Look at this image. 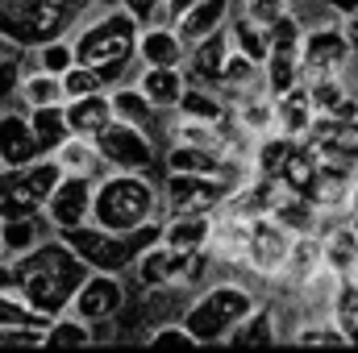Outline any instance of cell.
Instances as JSON below:
<instances>
[{
	"label": "cell",
	"mask_w": 358,
	"mask_h": 353,
	"mask_svg": "<svg viewBox=\"0 0 358 353\" xmlns=\"http://www.w3.org/2000/svg\"><path fill=\"white\" fill-rule=\"evenodd\" d=\"M88 266L59 237V241H38L25 254H13V262H0V291H17V299L42 316H63Z\"/></svg>",
	"instance_id": "cell-1"
},
{
	"label": "cell",
	"mask_w": 358,
	"mask_h": 353,
	"mask_svg": "<svg viewBox=\"0 0 358 353\" xmlns=\"http://www.w3.org/2000/svg\"><path fill=\"white\" fill-rule=\"evenodd\" d=\"M155 212V183L150 175L138 171H113L108 179L92 183V225L113 229V233H129L142 220H150Z\"/></svg>",
	"instance_id": "cell-2"
},
{
	"label": "cell",
	"mask_w": 358,
	"mask_h": 353,
	"mask_svg": "<svg viewBox=\"0 0 358 353\" xmlns=\"http://www.w3.org/2000/svg\"><path fill=\"white\" fill-rule=\"evenodd\" d=\"M134 46H138V21L125 8H108L96 25H88L71 42V54H76V63L100 71L104 84H113L125 71V63L134 59Z\"/></svg>",
	"instance_id": "cell-3"
},
{
	"label": "cell",
	"mask_w": 358,
	"mask_h": 353,
	"mask_svg": "<svg viewBox=\"0 0 358 353\" xmlns=\"http://www.w3.org/2000/svg\"><path fill=\"white\" fill-rule=\"evenodd\" d=\"M84 0H0V33L25 50L59 38Z\"/></svg>",
	"instance_id": "cell-4"
},
{
	"label": "cell",
	"mask_w": 358,
	"mask_h": 353,
	"mask_svg": "<svg viewBox=\"0 0 358 353\" xmlns=\"http://www.w3.org/2000/svg\"><path fill=\"white\" fill-rule=\"evenodd\" d=\"M255 308V295L246 287H234V283H221L213 291H204L187 312H183V329L196 337V345H208V341H221L229 333V324L238 316H246Z\"/></svg>",
	"instance_id": "cell-5"
},
{
	"label": "cell",
	"mask_w": 358,
	"mask_h": 353,
	"mask_svg": "<svg viewBox=\"0 0 358 353\" xmlns=\"http://www.w3.org/2000/svg\"><path fill=\"white\" fill-rule=\"evenodd\" d=\"M59 175H63V167L46 154L25 163V167H4L0 171V220L42 212V204H46L50 187L59 183Z\"/></svg>",
	"instance_id": "cell-6"
},
{
	"label": "cell",
	"mask_w": 358,
	"mask_h": 353,
	"mask_svg": "<svg viewBox=\"0 0 358 353\" xmlns=\"http://www.w3.org/2000/svg\"><path fill=\"white\" fill-rule=\"evenodd\" d=\"M59 237L71 246V254L88 270H108V274H121L129 270L138 258V246L129 233H113V229H100V225H71V229H59Z\"/></svg>",
	"instance_id": "cell-7"
},
{
	"label": "cell",
	"mask_w": 358,
	"mask_h": 353,
	"mask_svg": "<svg viewBox=\"0 0 358 353\" xmlns=\"http://www.w3.org/2000/svg\"><path fill=\"white\" fill-rule=\"evenodd\" d=\"M208 262H213L208 250H176L163 241H155L134 258L142 287H192L208 274Z\"/></svg>",
	"instance_id": "cell-8"
},
{
	"label": "cell",
	"mask_w": 358,
	"mask_h": 353,
	"mask_svg": "<svg viewBox=\"0 0 358 353\" xmlns=\"http://www.w3.org/2000/svg\"><path fill=\"white\" fill-rule=\"evenodd\" d=\"M92 146H96L100 163L113 167V171L150 175V167H155V146H150L146 129H138V125H129V121H117V117H113V121L92 137Z\"/></svg>",
	"instance_id": "cell-9"
},
{
	"label": "cell",
	"mask_w": 358,
	"mask_h": 353,
	"mask_svg": "<svg viewBox=\"0 0 358 353\" xmlns=\"http://www.w3.org/2000/svg\"><path fill=\"white\" fill-rule=\"evenodd\" d=\"M234 191H238L234 179L192 175V171H171L163 183V200L171 212H217Z\"/></svg>",
	"instance_id": "cell-10"
},
{
	"label": "cell",
	"mask_w": 358,
	"mask_h": 353,
	"mask_svg": "<svg viewBox=\"0 0 358 353\" xmlns=\"http://www.w3.org/2000/svg\"><path fill=\"white\" fill-rule=\"evenodd\" d=\"M321 163H342V167H355L358 163V121H342V117H325V112H313L304 137H300Z\"/></svg>",
	"instance_id": "cell-11"
},
{
	"label": "cell",
	"mask_w": 358,
	"mask_h": 353,
	"mask_svg": "<svg viewBox=\"0 0 358 353\" xmlns=\"http://www.w3.org/2000/svg\"><path fill=\"white\" fill-rule=\"evenodd\" d=\"M292 237H296L292 229H283L279 220L255 212V216H250V229H246V262H250V270H259V274H279L287 250H292Z\"/></svg>",
	"instance_id": "cell-12"
},
{
	"label": "cell",
	"mask_w": 358,
	"mask_h": 353,
	"mask_svg": "<svg viewBox=\"0 0 358 353\" xmlns=\"http://www.w3.org/2000/svg\"><path fill=\"white\" fill-rule=\"evenodd\" d=\"M346 59H350V38L342 33L338 21L317 25L308 33L300 29V75H329Z\"/></svg>",
	"instance_id": "cell-13"
},
{
	"label": "cell",
	"mask_w": 358,
	"mask_h": 353,
	"mask_svg": "<svg viewBox=\"0 0 358 353\" xmlns=\"http://www.w3.org/2000/svg\"><path fill=\"white\" fill-rule=\"evenodd\" d=\"M121 303H125V291H121L117 274H108V270H88L84 283H80L76 295H71V312H76L80 320H88V324L113 320V316L121 312Z\"/></svg>",
	"instance_id": "cell-14"
},
{
	"label": "cell",
	"mask_w": 358,
	"mask_h": 353,
	"mask_svg": "<svg viewBox=\"0 0 358 353\" xmlns=\"http://www.w3.org/2000/svg\"><path fill=\"white\" fill-rule=\"evenodd\" d=\"M46 216L55 229H71V225H84L92 216V179L88 175H59V183L50 187L46 195Z\"/></svg>",
	"instance_id": "cell-15"
},
{
	"label": "cell",
	"mask_w": 358,
	"mask_h": 353,
	"mask_svg": "<svg viewBox=\"0 0 358 353\" xmlns=\"http://www.w3.org/2000/svg\"><path fill=\"white\" fill-rule=\"evenodd\" d=\"M167 171H192V175H217L238 183V163H229L225 150H208V146H187L176 142L167 154Z\"/></svg>",
	"instance_id": "cell-16"
},
{
	"label": "cell",
	"mask_w": 358,
	"mask_h": 353,
	"mask_svg": "<svg viewBox=\"0 0 358 353\" xmlns=\"http://www.w3.org/2000/svg\"><path fill=\"white\" fill-rule=\"evenodd\" d=\"M234 4H238V0H196V4H187L176 17V38L183 46H187V42H200L204 33H213V29H221V25L229 21Z\"/></svg>",
	"instance_id": "cell-17"
},
{
	"label": "cell",
	"mask_w": 358,
	"mask_h": 353,
	"mask_svg": "<svg viewBox=\"0 0 358 353\" xmlns=\"http://www.w3.org/2000/svg\"><path fill=\"white\" fill-rule=\"evenodd\" d=\"M34 158H42V154L29 133V121L21 112H0V167H25Z\"/></svg>",
	"instance_id": "cell-18"
},
{
	"label": "cell",
	"mask_w": 358,
	"mask_h": 353,
	"mask_svg": "<svg viewBox=\"0 0 358 353\" xmlns=\"http://www.w3.org/2000/svg\"><path fill=\"white\" fill-rule=\"evenodd\" d=\"M63 117H67V129L76 137H96L108 121H113V104L104 91H92V96H76V100H63Z\"/></svg>",
	"instance_id": "cell-19"
},
{
	"label": "cell",
	"mask_w": 358,
	"mask_h": 353,
	"mask_svg": "<svg viewBox=\"0 0 358 353\" xmlns=\"http://www.w3.org/2000/svg\"><path fill=\"white\" fill-rule=\"evenodd\" d=\"M271 112H275V121H279V133H287V137H304V129H308V121H313L308 88L292 84L287 91L271 96Z\"/></svg>",
	"instance_id": "cell-20"
},
{
	"label": "cell",
	"mask_w": 358,
	"mask_h": 353,
	"mask_svg": "<svg viewBox=\"0 0 358 353\" xmlns=\"http://www.w3.org/2000/svg\"><path fill=\"white\" fill-rule=\"evenodd\" d=\"M134 54H142L146 67H179L183 63V42L176 38L171 25H150L146 33H138Z\"/></svg>",
	"instance_id": "cell-21"
},
{
	"label": "cell",
	"mask_w": 358,
	"mask_h": 353,
	"mask_svg": "<svg viewBox=\"0 0 358 353\" xmlns=\"http://www.w3.org/2000/svg\"><path fill=\"white\" fill-rule=\"evenodd\" d=\"M196 50H192V71L204 80V84H213L217 88V80H221V67H225V59H229V50H234V42H229V33H225V25L221 29H213V33H204L200 42H192Z\"/></svg>",
	"instance_id": "cell-22"
},
{
	"label": "cell",
	"mask_w": 358,
	"mask_h": 353,
	"mask_svg": "<svg viewBox=\"0 0 358 353\" xmlns=\"http://www.w3.org/2000/svg\"><path fill=\"white\" fill-rule=\"evenodd\" d=\"M25 121H29V133L38 142V154H55L63 146V137L71 133L67 117H63V104H34Z\"/></svg>",
	"instance_id": "cell-23"
},
{
	"label": "cell",
	"mask_w": 358,
	"mask_h": 353,
	"mask_svg": "<svg viewBox=\"0 0 358 353\" xmlns=\"http://www.w3.org/2000/svg\"><path fill=\"white\" fill-rule=\"evenodd\" d=\"M308 100H313V112L342 117V121H358V96H350V91L342 88L338 80H329V75H317V80H313Z\"/></svg>",
	"instance_id": "cell-24"
},
{
	"label": "cell",
	"mask_w": 358,
	"mask_h": 353,
	"mask_svg": "<svg viewBox=\"0 0 358 353\" xmlns=\"http://www.w3.org/2000/svg\"><path fill=\"white\" fill-rule=\"evenodd\" d=\"M208 241V212H171L163 225V246L176 250H204Z\"/></svg>",
	"instance_id": "cell-25"
},
{
	"label": "cell",
	"mask_w": 358,
	"mask_h": 353,
	"mask_svg": "<svg viewBox=\"0 0 358 353\" xmlns=\"http://www.w3.org/2000/svg\"><path fill=\"white\" fill-rule=\"evenodd\" d=\"M183 84H187V80H183L179 67H146L138 91H142L155 108H176L179 96H183Z\"/></svg>",
	"instance_id": "cell-26"
},
{
	"label": "cell",
	"mask_w": 358,
	"mask_h": 353,
	"mask_svg": "<svg viewBox=\"0 0 358 353\" xmlns=\"http://www.w3.org/2000/svg\"><path fill=\"white\" fill-rule=\"evenodd\" d=\"M221 341H229V345H275V320H271L267 308L255 303L246 316H238L229 324V333Z\"/></svg>",
	"instance_id": "cell-27"
},
{
	"label": "cell",
	"mask_w": 358,
	"mask_h": 353,
	"mask_svg": "<svg viewBox=\"0 0 358 353\" xmlns=\"http://www.w3.org/2000/svg\"><path fill=\"white\" fill-rule=\"evenodd\" d=\"M229 42H234V50H242L255 67H263V59H267V50H271V29L259 25V21H250L246 13H238V17H234V29H229Z\"/></svg>",
	"instance_id": "cell-28"
},
{
	"label": "cell",
	"mask_w": 358,
	"mask_h": 353,
	"mask_svg": "<svg viewBox=\"0 0 358 353\" xmlns=\"http://www.w3.org/2000/svg\"><path fill=\"white\" fill-rule=\"evenodd\" d=\"M329 308H334V324H338V333L358 345V287L342 274L338 278V287H334V295H329Z\"/></svg>",
	"instance_id": "cell-29"
},
{
	"label": "cell",
	"mask_w": 358,
	"mask_h": 353,
	"mask_svg": "<svg viewBox=\"0 0 358 353\" xmlns=\"http://www.w3.org/2000/svg\"><path fill=\"white\" fill-rule=\"evenodd\" d=\"M292 191H300V195H308V187H313V179H317V154L296 137V146L287 150V158H283V167H279V175Z\"/></svg>",
	"instance_id": "cell-30"
},
{
	"label": "cell",
	"mask_w": 358,
	"mask_h": 353,
	"mask_svg": "<svg viewBox=\"0 0 358 353\" xmlns=\"http://www.w3.org/2000/svg\"><path fill=\"white\" fill-rule=\"evenodd\" d=\"M67 175H88L92 179V171L100 167V154H96V146H92V137H76V133H67L63 137V146L50 154Z\"/></svg>",
	"instance_id": "cell-31"
},
{
	"label": "cell",
	"mask_w": 358,
	"mask_h": 353,
	"mask_svg": "<svg viewBox=\"0 0 358 353\" xmlns=\"http://www.w3.org/2000/svg\"><path fill=\"white\" fill-rule=\"evenodd\" d=\"M321 254H325V266H329L334 274H350L355 262H358V233L350 225L334 229L329 237H321Z\"/></svg>",
	"instance_id": "cell-32"
},
{
	"label": "cell",
	"mask_w": 358,
	"mask_h": 353,
	"mask_svg": "<svg viewBox=\"0 0 358 353\" xmlns=\"http://www.w3.org/2000/svg\"><path fill=\"white\" fill-rule=\"evenodd\" d=\"M42 241V225H38V212L34 216H4L0 220V250L8 254H25Z\"/></svg>",
	"instance_id": "cell-33"
},
{
	"label": "cell",
	"mask_w": 358,
	"mask_h": 353,
	"mask_svg": "<svg viewBox=\"0 0 358 353\" xmlns=\"http://www.w3.org/2000/svg\"><path fill=\"white\" fill-rule=\"evenodd\" d=\"M108 104H113V117H117V121H129V125H138V129H150V121H155V104H150L138 88L113 91Z\"/></svg>",
	"instance_id": "cell-34"
},
{
	"label": "cell",
	"mask_w": 358,
	"mask_h": 353,
	"mask_svg": "<svg viewBox=\"0 0 358 353\" xmlns=\"http://www.w3.org/2000/svg\"><path fill=\"white\" fill-rule=\"evenodd\" d=\"M17 91L25 96V104L34 108V104H63V84H59V75H50V71H34L25 84H17Z\"/></svg>",
	"instance_id": "cell-35"
},
{
	"label": "cell",
	"mask_w": 358,
	"mask_h": 353,
	"mask_svg": "<svg viewBox=\"0 0 358 353\" xmlns=\"http://www.w3.org/2000/svg\"><path fill=\"white\" fill-rule=\"evenodd\" d=\"M92 333H88V320H80V316H50V324H46V337H42V345H88Z\"/></svg>",
	"instance_id": "cell-36"
},
{
	"label": "cell",
	"mask_w": 358,
	"mask_h": 353,
	"mask_svg": "<svg viewBox=\"0 0 358 353\" xmlns=\"http://www.w3.org/2000/svg\"><path fill=\"white\" fill-rule=\"evenodd\" d=\"M176 108H183V117H192V121H221V117H225V108H221L217 96L192 88V84H183V96H179Z\"/></svg>",
	"instance_id": "cell-37"
},
{
	"label": "cell",
	"mask_w": 358,
	"mask_h": 353,
	"mask_svg": "<svg viewBox=\"0 0 358 353\" xmlns=\"http://www.w3.org/2000/svg\"><path fill=\"white\" fill-rule=\"evenodd\" d=\"M59 84H63V100H76V96L104 91V80H100V71H92V67H84V63H71V67L59 75Z\"/></svg>",
	"instance_id": "cell-38"
},
{
	"label": "cell",
	"mask_w": 358,
	"mask_h": 353,
	"mask_svg": "<svg viewBox=\"0 0 358 353\" xmlns=\"http://www.w3.org/2000/svg\"><path fill=\"white\" fill-rule=\"evenodd\" d=\"M21 59H25V46L8 42L0 33V100H13L17 91V71H21Z\"/></svg>",
	"instance_id": "cell-39"
},
{
	"label": "cell",
	"mask_w": 358,
	"mask_h": 353,
	"mask_svg": "<svg viewBox=\"0 0 358 353\" xmlns=\"http://www.w3.org/2000/svg\"><path fill=\"white\" fill-rule=\"evenodd\" d=\"M292 146H296V137H287V133L263 137V146H259V175H279V167H283Z\"/></svg>",
	"instance_id": "cell-40"
},
{
	"label": "cell",
	"mask_w": 358,
	"mask_h": 353,
	"mask_svg": "<svg viewBox=\"0 0 358 353\" xmlns=\"http://www.w3.org/2000/svg\"><path fill=\"white\" fill-rule=\"evenodd\" d=\"M34 50H38V67L50 71V75H63V71L76 63L71 42H63V38H50V42H42V46H34Z\"/></svg>",
	"instance_id": "cell-41"
},
{
	"label": "cell",
	"mask_w": 358,
	"mask_h": 353,
	"mask_svg": "<svg viewBox=\"0 0 358 353\" xmlns=\"http://www.w3.org/2000/svg\"><path fill=\"white\" fill-rule=\"evenodd\" d=\"M242 13L250 17V21H259V25H275L283 13H287V0H242Z\"/></svg>",
	"instance_id": "cell-42"
},
{
	"label": "cell",
	"mask_w": 358,
	"mask_h": 353,
	"mask_svg": "<svg viewBox=\"0 0 358 353\" xmlns=\"http://www.w3.org/2000/svg\"><path fill=\"white\" fill-rule=\"evenodd\" d=\"M42 324H0V345H42Z\"/></svg>",
	"instance_id": "cell-43"
},
{
	"label": "cell",
	"mask_w": 358,
	"mask_h": 353,
	"mask_svg": "<svg viewBox=\"0 0 358 353\" xmlns=\"http://www.w3.org/2000/svg\"><path fill=\"white\" fill-rule=\"evenodd\" d=\"M146 341L150 345H183V350H196V337L183 324H159V329L146 333Z\"/></svg>",
	"instance_id": "cell-44"
},
{
	"label": "cell",
	"mask_w": 358,
	"mask_h": 353,
	"mask_svg": "<svg viewBox=\"0 0 358 353\" xmlns=\"http://www.w3.org/2000/svg\"><path fill=\"white\" fill-rule=\"evenodd\" d=\"M300 345H346V337L338 333V324H304L296 333Z\"/></svg>",
	"instance_id": "cell-45"
},
{
	"label": "cell",
	"mask_w": 358,
	"mask_h": 353,
	"mask_svg": "<svg viewBox=\"0 0 358 353\" xmlns=\"http://www.w3.org/2000/svg\"><path fill=\"white\" fill-rule=\"evenodd\" d=\"M271 121H275L271 100H250V104L242 108V129H250V133H267Z\"/></svg>",
	"instance_id": "cell-46"
},
{
	"label": "cell",
	"mask_w": 358,
	"mask_h": 353,
	"mask_svg": "<svg viewBox=\"0 0 358 353\" xmlns=\"http://www.w3.org/2000/svg\"><path fill=\"white\" fill-rule=\"evenodd\" d=\"M334 17H342V33L350 38V50H358V0H325Z\"/></svg>",
	"instance_id": "cell-47"
},
{
	"label": "cell",
	"mask_w": 358,
	"mask_h": 353,
	"mask_svg": "<svg viewBox=\"0 0 358 353\" xmlns=\"http://www.w3.org/2000/svg\"><path fill=\"white\" fill-rule=\"evenodd\" d=\"M121 8H125L134 21H150V17L163 8V0H121Z\"/></svg>",
	"instance_id": "cell-48"
},
{
	"label": "cell",
	"mask_w": 358,
	"mask_h": 353,
	"mask_svg": "<svg viewBox=\"0 0 358 353\" xmlns=\"http://www.w3.org/2000/svg\"><path fill=\"white\" fill-rule=\"evenodd\" d=\"M187 4H196V0H167V13H171V17H179Z\"/></svg>",
	"instance_id": "cell-49"
},
{
	"label": "cell",
	"mask_w": 358,
	"mask_h": 353,
	"mask_svg": "<svg viewBox=\"0 0 358 353\" xmlns=\"http://www.w3.org/2000/svg\"><path fill=\"white\" fill-rule=\"evenodd\" d=\"M355 266H358V262H355Z\"/></svg>",
	"instance_id": "cell-50"
}]
</instances>
